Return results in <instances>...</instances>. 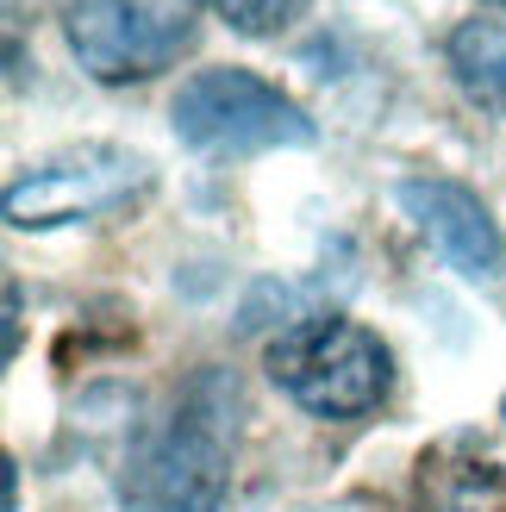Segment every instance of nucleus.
I'll list each match as a JSON object with an SVG mask.
<instances>
[{"instance_id": "f257e3e1", "label": "nucleus", "mask_w": 506, "mask_h": 512, "mask_svg": "<svg viewBox=\"0 0 506 512\" xmlns=\"http://www.w3.org/2000/svg\"><path fill=\"white\" fill-rule=\"evenodd\" d=\"M238 413L244 388L232 369H194L175 388L169 413L144 431L119 481L125 512H219L232 488V456H238Z\"/></svg>"}, {"instance_id": "f03ea898", "label": "nucleus", "mask_w": 506, "mask_h": 512, "mask_svg": "<svg viewBox=\"0 0 506 512\" xmlns=\"http://www.w3.org/2000/svg\"><path fill=\"white\" fill-rule=\"evenodd\" d=\"M269 381L313 419H369L394 388V356L369 325L344 313H313L282 325L269 344Z\"/></svg>"}, {"instance_id": "7ed1b4c3", "label": "nucleus", "mask_w": 506, "mask_h": 512, "mask_svg": "<svg viewBox=\"0 0 506 512\" xmlns=\"http://www.w3.org/2000/svg\"><path fill=\"white\" fill-rule=\"evenodd\" d=\"M175 138L200 157H263V150H307L319 125L257 69H200L169 100Z\"/></svg>"}, {"instance_id": "20e7f679", "label": "nucleus", "mask_w": 506, "mask_h": 512, "mask_svg": "<svg viewBox=\"0 0 506 512\" xmlns=\"http://www.w3.org/2000/svg\"><path fill=\"white\" fill-rule=\"evenodd\" d=\"M63 38L94 82L125 88L194 50V0H63Z\"/></svg>"}, {"instance_id": "39448f33", "label": "nucleus", "mask_w": 506, "mask_h": 512, "mask_svg": "<svg viewBox=\"0 0 506 512\" xmlns=\"http://www.w3.org/2000/svg\"><path fill=\"white\" fill-rule=\"evenodd\" d=\"M150 188V157L125 144H69L57 157L25 163L7 182V225L19 232H50V225L119 213Z\"/></svg>"}, {"instance_id": "423d86ee", "label": "nucleus", "mask_w": 506, "mask_h": 512, "mask_svg": "<svg viewBox=\"0 0 506 512\" xmlns=\"http://www.w3.org/2000/svg\"><path fill=\"white\" fill-rule=\"evenodd\" d=\"M394 200H400V213L419 225V238L463 281H494L506 269V238H500L488 200L475 188L450 182V175H407V182L394 188Z\"/></svg>"}, {"instance_id": "0eeeda50", "label": "nucleus", "mask_w": 506, "mask_h": 512, "mask_svg": "<svg viewBox=\"0 0 506 512\" xmlns=\"http://www.w3.org/2000/svg\"><path fill=\"white\" fill-rule=\"evenodd\" d=\"M419 512H506V469L475 438H444L419 456Z\"/></svg>"}, {"instance_id": "6e6552de", "label": "nucleus", "mask_w": 506, "mask_h": 512, "mask_svg": "<svg viewBox=\"0 0 506 512\" xmlns=\"http://www.w3.org/2000/svg\"><path fill=\"white\" fill-rule=\"evenodd\" d=\"M444 57H450V75L469 100L506 113V25L494 19H463L457 32L444 38Z\"/></svg>"}, {"instance_id": "1a4fd4ad", "label": "nucleus", "mask_w": 506, "mask_h": 512, "mask_svg": "<svg viewBox=\"0 0 506 512\" xmlns=\"http://www.w3.org/2000/svg\"><path fill=\"white\" fill-rule=\"evenodd\" d=\"M200 7H213L244 38H275V32H288V25L307 13L313 0H200Z\"/></svg>"}, {"instance_id": "9d476101", "label": "nucleus", "mask_w": 506, "mask_h": 512, "mask_svg": "<svg viewBox=\"0 0 506 512\" xmlns=\"http://www.w3.org/2000/svg\"><path fill=\"white\" fill-rule=\"evenodd\" d=\"M19 356V281H7V363Z\"/></svg>"}, {"instance_id": "9b49d317", "label": "nucleus", "mask_w": 506, "mask_h": 512, "mask_svg": "<svg viewBox=\"0 0 506 512\" xmlns=\"http://www.w3.org/2000/svg\"><path fill=\"white\" fill-rule=\"evenodd\" d=\"M494 7H506V0H494Z\"/></svg>"}]
</instances>
